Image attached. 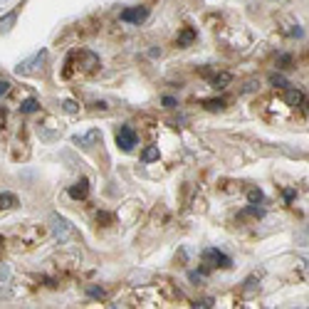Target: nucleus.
<instances>
[{"label": "nucleus", "instance_id": "nucleus-2", "mask_svg": "<svg viewBox=\"0 0 309 309\" xmlns=\"http://www.w3.org/2000/svg\"><path fill=\"white\" fill-rule=\"evenodd\" d=\"M203 260H206V262H213V267H230V265H233V260H230L225 252L215 250V247H208V250L203 252Z\"/></svg>", "mask_w": 309, "mask_h": 309}, {"label": "nucleus", "instance_id": "nucleus-10", "mask_svg": "<svg viewBox=\"0 0 309 309\" xmlns=\"http://www.w3.org/2000/svg\"><path fill=\"white\" fill-rule=\"evenodd\" d=\"M37 109H40V102H37V99H25V102L20 104V111H22V114H32V111H37Z\"/></svg>", "mask_w": 309, "mask_h": 309}, {"label": "nucleus", "instance_id": "nucleus-6", "mask_svg": "<svg viewBox=\"0 0 309 309\" xmlns=\"http://www.w3.org/2000/svg\"><path fill=\"white\" fill-rule=\"evenodd\" d=\"M55 233H57L60 240H67V238H69L72 227H69V223H67L64 218H55Z\"/></svg>", "mask_w": 309, "mask_h": 309}, {"label": "nucleus", "instance_id": "nucleus-7", "mask_svg": "<svg viewBox=\"0 0 309 309\" xmlns=\"http://www.w3.org/2000/svg\"><path fill=\"white\" fill-rule=\"evenodd\" d=\"M285 99H287V104H292V106L304 104V94H302L299 89H294V87H287V89H285Z\"/></svg>", "mask_w": 309, "mask_h": 309}, {"label": "nucleus", "instance_id": "nucleus-4", "mask_svg": "<svg viewBox=\"0 0 309 309\" xmlns=\"http://www.w3.org/2000/svg\"><path fill=\"white\" fill-rule=\"evenodd\" d=\"M87 193H89V181L87 178H80L72 188H69V196L74 198V201H82V198H87Z\"/></svg>", "mask_w": 309, "mask_h": 309}, {"label": "nucleus", "instance_id": "nucleus-14", "mask_svg": "<svg viewBox=\"0 0 309 309\" xmlns=\"http://www.w3.org/2000/svg\"><path fill=\"white\" fill-rule=\"evenodd\" d=\"M13 22H15V13H8L3 20H0V32H8Z\"/></svg>", "mask_w": 309, "mask_h": 309}, {"label": "nucleus", "instance_id": "nucleus-16", "mask_svg": "<svg viewBox=\"0 0 309 309\" xmlns=\"http://www.w3.org/2000/svg\"><path fill=\"white\" fill-rule=\"evenodd\" d=\"M206 106H208V109H223L225 102H223V99H210V102H206Z\"/></svg>", "mask_w": 309, "mask_h": 309}, {"label": "nucleus", "instance_id": "nucleus-5", "mask_svg": "<svg viewBox=\"0 0 309 309\" xmlns=\"http://www.w3.org/2000/svg\"><path fill=\"white\" fill-rule=\"evenodd\" d=\"M208 80H210V87L225 89L230 82H233V74H230V72H218V74H208Z\"/></svg>", "mask_w": 309, "mask_h": 309}, {"label": "nucleus", "instance_id": "nucleus-11", "mask_svg": "<svg viewBox=\"0 0 309 309\" xmlns=\"http://www.w3.org/2000/svg\"><path fill=\"white\" fill-rule=\"evenodd\" d=\"M196 40V32H193L190 27H185L181 35H178V45H188V42H193Z\"/></svg>", "mask_w": 309, "mask_h": 309}, {"label": "nucleus", "instance_id": "nucleus-21", "mask_svg": "<svg viewBox=\"0 0 309 309\" xmlns=\"http://www.w3.org/2000/svg\"><path fill=\"white\" fill-rule=\"evenodd\" d=\"M8 89H10V82H5V80H3V82H0V97H3Z\"/></svg>", "mask_w": 309, "mask_h": 309}, {"label": "nucleus", "instance_id": "nucleus-17", "mask_svg": "<svg viewBox=\"0 0 309 309\" xmlns=\"http://www.w3.org/2000/svg\"><path fill=\"white\" fill-rule=\"evenodd\" d=\"M245 215H255V218H260V215H262V208H257V206L252 203L250 208H245Z\"/></svg>", "mask_w": 309, "mask_h": 309}, {"label": "nucleus", "instance_id": "nucleus-20", "mask_svg": "<svg viewBox=\"0 0 309 309\" xmlns=\"http://www.w3.org/2000/svg\"><path fill=\"white\" fill-rule=\"evenodd\" d=\"M294 196H297V190H292V188H287V190H285V201H287V203H292V201H294Z\"/></svg>", "mask_w": 309, "mask_h": 309}, {"label": "nucleus", "instance_id": "nucleus-18", "mask_svg": "<svg viewBox=\"0 0 309 309\" xmlns=\"http://www.w3.org/2000/svg\"><path fill=\"white\" fill-rule=\"evenodd\" d=\"M62 106H64V111H67V114H77V111H80V106H77L74 102H64Z\"/></svg>", "mask_w": 309, "mask_h": 309}, {"label": "nucleus", "instance_id": "nucleus-22", "mask_svg": "<svg viewBox=\"0 0 309 309\" xmlns=\"http://www.w3.org/2000/svg\"><path fill=\"white\" fill-rule=\"evenodd\" d=\"M164 104H166V106H176V99H173V97H164Z\"/></svg>", "mask_w": 309, "mask_h": 309}, {"label": "nucleus", "instance_id": "nucleus-19", "mask_svg": "<svg viewBox=\"0 0 309 309\" xmlns=\"http://www.w3.org/2000/svg\"><path fill=\"white\" fill-rule=\"evenodd\" d=\"M299 243H304V245H309V225L302 230V233H299Z\"/></svg>", "mask_w": 309, "mask_h": 309}, {"label": "nucleus", "instance_id": "nucleus-13", "mask_svg": "<svg viewBox=\"0 0 309 309\" xmlns=\"http://www.w3.org/2000/svg\"><path fill=\"white\" fill-rule=\"evenodd\" d=\"M247 201L255 203V206L262 203V190H260V188H250V190H247Z\"/></svg>", "mask_w": 309, "mask_h": 309}, {"label": "nucleus", "instance_id": "nucleus-8", "mask_svg": "<svg viewBox=\"0 0 309 309\" xmlns=\"http://www.w3.org/2000/svg\"><path fill=\"white\" fill-rule=\"evenodd\" d=\"M18 206H20V201L13 196V193H0V210H13Z\"/></svg>", "mask_w": 309, "mask_h": 309}, {"label": "nucleus", "instance_id": "nucleus-15", "mask_svg": "<svg viewBox=\"0 0 309 309\" xmlns=\"http://www.w3.org/2000/svg\"><path fill=\"white\" fill-rule=\"evenodd\" d=\"M269 82H272L275 87H282V89H287V87H292L287 80H285V77L282 74H272V77H269Z\"/></svg>", "mask_w": 309, "mask_h": 309}, {"label": "nucleus", "instance_id": "nucleus-1", "mask_svg": "<svg viewBox=\"0 0 309 309\" xmlns=\"http://www.w3.org/2000/svg\"><path fill=\"white\" fill-rule=\"evenodd\" d=\"M136 139H139V136H136V131H134L131 126H119V131H117V144H119L122 151L129 153V151L136 146Z\"/></svg>", "mask_w": 309, "mask_h": 309}, {"label": "nucleus", "instance_id": "nucleus-3", "mask_svg": "<svg viewBox=\"0 0 309 309\" xmlns=\"http://www.w3.org/2000/svg\"><path fill=\"white\" fill-rule=\"evenodd\" d=\"M122 22H131V25H141L146 18H148V8H129L124 10L122 15Z\"/></svg>", "mask_w": 309, "mask_h": 309}, {"label": "nucleus", "instance_id": "nucleus-12", "mask_svg": "<svg viewBox=\"0 0 309 309\" xmlns=\"http://www.w3.org/2000/svg\"><path fill=\"white\" fill-rule=\"evenodd\" d=\"M141 159H144L146 164H148V161H156V159H159V148H156V146H148V148L141 153Z\"/></svg>", "mask_w": 309, "mask_h": 309}, {"label": "nucleus", "instance_id": "nucleus-9", "mask_svg": "<svg viewBox=\"0 0 309 309\" xmlns=\"http://www.w3.org/2000/svg\"><path fill=\"white\" fill-rule=\"evenodd\" d=\"M97 139H102V134H99V131H89L87 136H74V144H80V146H89V144H94Z\"/></svg>", "mask_w": 309, "mask_h": 309}]
</instances>
